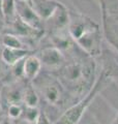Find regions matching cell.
I'll use <instances>...</instances> for the list:
<instances>
[{
	"label": "cell",
	"mask_w": 118,
	"mask_h": 124,
	"mask_svg": "<svg viewBox=\"0 0 118 124\" xmlns=\"http://www.w3.org/2000/svg\"><path fill=\"white\" fill-rule=\"evenodd\" d=\"M101 78H100V79L96 81L93 89L90 90V92L86 95L85 98H83L78 103L74 104V106H72L69 108H67V110L57 119V121L54 124H78L80 122L82 116L85 113L86 108L92 102L93 98L95 97L96 93L98 91V89L101 88Z\"/></svg>",
	"instance_id": "obj_1"
},
{
	"label": "cell",
	"mask_w": 118,
	"mask_h": 124,
	"mask_svg": "<svg viewBox=\"0 0 118 124\" xmlns=\"http://www.w3.org/2000/svg\"><path fill=\"white\" fill-rule=\"evenodd\" d=\"M60 78L67 87H72L75 89L82 85L86 79V68L83 64L79 62H73L65 65L61 68Z\"/></svg>",
	"instance_id": "obj_2"
},
{
	"label": "cell",
	"mask_w": 118,
	"mask_h": 124,
	"mask_svg": "<svg viewBox=\"0 0 118 124\" xmlns=\"http://www.w3.org/2000/svg\"><path fill=\"white\" fill-rule=\"evenodd\" d=\"M16 13L17 18L26 25L37 30H44L42 20L34 10L31 3L23 0H16Z\"/></svg>",
	"instance_id": "obj_3"
},
{
	"label": "cell",
	"mask_w": 118,
	"mask_h": 124,
	"mask_svg": "<svg viewBox=\"0 0 118 124\" xmlns=\"http://www.w3.org/2000/svg\"><path fill=\"white\" fill-rule=\"evenodd\" d=\"M37 57L42 62V66L48 68H58L64 62L63 53L54 46L42 49Z\"/></svg>",
	"instance_id": "obj_4"
},
{
	"label": "cell",
	"mask_w": 118,
	"mask_h": 124,
	"mask_svg": "<svg viewBox=\"0 0 118 124\" xmlns=\"http://www.w3.org/2000/svg\"><path fill=\"white\" fill-rule=\"evenodd\" d=\"M62 3L55 0H32L34 10L42 21H49Z\"/></svg>",
	"instance_id": "obj_5"
},
{
	"label": "cell",
	"mask_w": 118,
	"mask_h": 124,
	"mask_svg": "<svg viewBox=\"0 0 118 124\" xmlns=\"http://www.w3.org/2000/svg\"><path fill=\"white\" fill-rule=\"evenodd\" d=\"M31 55L30 50H21V49H9L3 48L1 51V58L4 63L8 66H13L20 60L25 59L27 56Z\"/></svg>",
	"instance_id": "obj_6"
},
{
	"label": "cell",
	"mask_w": 118,
	"mask_h": 124,
	"mask_svg": "<svg viewBox=\"0 0 118 124\" xmlns=\"http://www.w3.org/2000/svg\"><path fill=\"white\" fill-rule=\"evenodd\" d=\"M41 91L44 95L45 99L50 104H57L61 99V90L60 86L55 81L46 82L44 85H42Z\"/></svg>",
	"instance_id": "obj_7"
},
{
	"label": "cell",
	"mask_w": 118,
	"mask_h": 124,
	"mask_svg": "<svg viewBox=\"0 0 118 124\" xmlns=\"http://www.w3.org/2000/svg\"><path fill=\"white\" fill-rule=\"evenodd\" d=\"M42 69V62L37 56L29 55L24 60V79L33 81L37 78Z\"/></svg>",
	"instance_id": "obj_8"
},
{
	"label": "cell",
	"mask_w": 118,
	"mask_h": 124,
	"mask_svg": "<svg viewBox=\"0 0 118 124\" xmlns=\"http://www.w3.org/2000/svg\"><path fill=\"white\" fill-rule=\"evenodd\" d=\"M76 42L86 53L92 55V53L95 51V49H97V46H98V39H97L95 29L87 31L80 38H78Z\"/></svg>",
	"instance_id": "obj_9"
},
{
	"label": "cell",
	"mask_w": 118,
	"mask_h": 124,
	"mask_svg": "<svg viewBox=\"0 0 118 124\" xmlns=\"http://www.w3.org/2000/svg\"><path fill=\"white\" fill-rule=\"evenodd\" d=\"M49 21L53 22L56 29L58 30L65 29L66 27H68L69 24V13H67V9L65 8V6L61 4V6L56 10V13L53 15V17Z\"/></svg>",
	"instance_id": "obj_10"
},
{
	"label": "cell",
	"mask_w": 118,
	"mask_h": 124,
	"mask_svg": "<svg viewBox=\"0 0 118 124\" xmlns=\"http://www.w3.org/2000/svg\"><path fill=\"white\" fill-rule=\"evenodd\" d=\"M0 44L3 48L9 49H21V50H29L22 40V38L14 35L11 33H4L0 37Z\"/></svg>",
	"instance_id": "obj_11"
},
{
	"label": "cell",
	"mask_w": 118,
	"mask_h": 124,
	"mask_svg": "<svg viewBox=\"0 0 118 124\" xmlns=\"http://www.w3.org/2000/svg\"><path fill=\"white\" fill-rule=\"evenodd\" d=\"M2 6V18L8 24L14 23L17 20L16 13V0H1Z\"/></svg>",
	"instance_id": "obj_12"
},
{
	"label": "cell",
	"mask_w": 118,
	"mask_h": 124,
	"mask_svg": "<svg viewBox=\"0 0 118 124\" xmlns=\"http://www.w3.org/2000/svg\"><path fill=\"white\" fill-rule=\"evenodd\" d=\"M23 103L25 104V107H31V108L38 107L39 96L32 85H28V86H26L24 88V92H23Z\"/></svg>",
	"instance_id": "obj_13"
},
{
	"label": "cell",
	"mask_w": 118,
	"mask_h": 124,
	"mask_svg": "<svg viewBox=\"0 0 118 124\" xmlns=\"http://www.w3.org/2000/svg\"><path fill=\"white\" fill-rule=\"evenodd\" d=\"M70 37L69 35H64V34H54L52 36V46L58 49L59 51L63 52L67 51L72 46V42H70Z\"/></svg>",
	"instance_id": "obj_14"
},
{
	"label": "cell",
	"mask_w": 118,
	"mask_h": 124,
	"mask_svg": "<svg viewBox=\"0 0 118 124\" xmlns=\"http://www.w3.org/2000/svg\"><path fill=\"white\" fill-rule=\"evenodd\" d=\"M41 111L38 108H31V107H25L23 110V118L28 124H37L39 118H41Z\"/></svg>",
	"instance_id": "obj_15"
},
{
	"label": "cell",
	"mask_w": 118,
	"mask_h": 124,
	"mask_svg": "<svg viewBox=\"0 0 118 124\" xmlns=\"http://www.w3.org/2000/svg\"><path fill=\"white\" fill-rule=\"evenodd\" d=\"M23 92L24 89H18L11 87L5 93V97L8 104H21L23 102Z\"/></svg>",
	"instance_id": "obj_16"
},
{
	"label": "cell",
	"mask_w": 118,
	"mask_h": 124,
	"mask_svg": "<svg viewBox=\"0 0 118 124\" xmlns=\"http://www.w3.org/2000/svg\"><path fill=\"white\" fill-rule=\"evenodd\" d=\"M23 114V108L21 107V104H8L7 108V115L10 119H19L20 117H22Z\"/></svg>",
	"instance_id": "obj_17"
},
{
	"label": "cell",
	"mask_w": 118,
	"mask_h": 124,
	"mask_svg": "<svg viewBox=\"0 0 118 124\" xmlns=\"http://www.w3.org/2000/svg\"><path fill=\"white\" fill-rule=\"evenodd\" d=\"M8 69H9V66L4 63V61H3L1 58V55H0V76H3L4 72L6 70H8Z\"/></svg>",
	"instance_id": "obj_18"
},
{
	"label": "cell",
	"mask_w": 118,
	"mask_h": 124,
	"mask_svg": "<svg viewBox=\"0 0 118 124\" xmlns=\"http://www.w3.org/2000/svg\"><path fill=\"white\" fill-rule=\"evenodd\" d=\"M112 124H118V116H117V118H116L115 120H114V122H113Z\"/></svg>",
	"instance_id": "obj_19"
},
{
	"label": "cell",
	"mask_w": 118,
	"mask_h": 124,
	"mask_svg": "<svg viewBox=\"0 0 118 124\" xmlns=\"http://www.w3.org/2000/svg\"><path fill=\"white\" fill-rule=\"evenodd\" d=\"M23 1H27V2H29V3L32 4V0H23Z\"/></svg>",
	"instance_id": "obj_20"
},
{
	"label": "cell",
	"mask_w": 118,
	"mask_h": 124,
	"mask_svg": "<svg viewBox=\"0 0 118 124\" xmlns=\"http://www.w3.org/2000/svg\"><path fill=\"white\" fill-rule=\"evenodd\" d=\"M0 102H1V96H0Z\"/></svg>",
	"instance_id": "obj_21"
}]
</instances>
